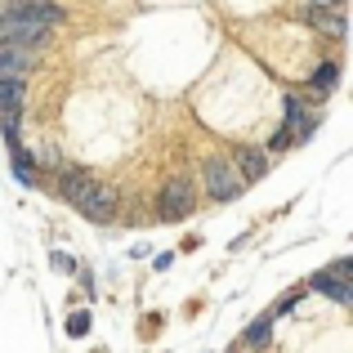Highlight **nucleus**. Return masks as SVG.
Returning <instances> with one entry per match:
<instances>
[{"label":"nucleus","mask_w":353,"mask_h":353,"mask_svg":"<svg viewBox=\"0 0 353 353\" xmlns=\"http://www.w3.org/2000/svg\"><path fill=\"white\" fill-rule=\"evenodd\" d=\"M59 23H63V9L50 5V0H14V5L0 14V41L32 54L50 41V32Z\"/></svg>","instance_id":"nucleus-1"},{"label":"nucleus","mask_w":353,"mask_h":353,"mask_svg":"<svg viewBox=\"0 0 353 353\" xmlns=\"http://www.w3.org/2000/svg\"><path fill=\"white\" fill-rule=\"evenodd\" d=\"M59 192H63V197H68L85 219H99V224H108V219L117 215V192L108 188V183H99L90 170H63Z\"/></svg>","instance_id":"nucleus-2"},{"label":"nucleus","mask_w":353,"mask_h":353,"mask_svg":"<svg viewBox=\"0 0 353 353\" xmlns=\"http://www.w3.org/2000/svg\"><path fill=\"white\" fill-rule=\"evenodd\" d=\"M157 210H161V219H188L192 215V179L188 174L165 179L161 197H157Z\"/></svg>","instance_id":"nucleus-3"},{"label":"nucleus","mask_w":353,"mask_h":353,"mask_svg":"<svg viewBox=\"0 0 353 353\" xmlns=\"http://www.w3.org/2000/svg\"><path fill=\"white\" fill-rule=\"evenodd\" d=\"M318 99L322 94H291V99H286V125L282 130L291 134V143H295V139H309L313 130H318V117L309 112Z\"/></svg>","instance_id":"nucleus-4"},{"label":"nucleus","mask_w":353,"mask_h":353,"mask_svg":"<svg viewBox=\"0 0 353 353\" xmlns=\"http://www.w3.org/2000/svg\"><path fill=\"white\" fill-rule=\"evenodd\" d=\"M201 174H206V188H210V197H215V201H233V197H241V188H246L228 161H206V170H201Z\"/></svg>","instance_id":"nucleus-5"},{"label":"nucleus","mask_w":353,"mask_h":353,"mask_svg":"<svg viewBox=\"0 0 353 353\" xmlns=\"http://www.w3.org/2000/svg\"><path fill=\"white\" fill-rule=\"evenodd\" d=\"M36 68V59L27 50H14V45H0V81H27V72Z\"/></svg>","instance_id":"nucleus-6"},{"label":"nucleus","mask_w":353,"mask_h":353,"mask_svg":"<svg viewBox=\"0 0 353 353\" xmlns=\"http://www.w3.org/2000/svg\"><path fill=\"white\" fill-rule=\"evenodd\" d=\"M233 170H237V179H241V183H255V179H264V170H268V157L259 152V148H237V161H233Z\"/></svg>","instance_id":"nucleus-7"},{"label":"nucleus","mask_w":353,"mask_h":353,"mask_svg":"<svg viewBox=\"0 0 353 353\" xmlns=\"http://www.w3.org/2000/svg\"><path fill=\"white\" fill-rule=\"evenodd\" d=\"M304 18H309V27H318L322 36H345V14H340V9H322V5H309L304 9Z\"/></svg>","instance_id":"nucleus-8"},{"label":"nucleus","mask_w":353,"mask_h":353,"mask_svg":"<svg viewBox=\"0 0 353 353\" xmlns=\"http://www.w3.org/2000/svg\"><path fill=\"white\" fill-rule=\"evenodd\" d=\"M313 286H318L322 295H331L336 304H349V300H353V286H349L340 273H331V268H327V273H318V277H313Z\"/></svg>","instance_id":"nucleus-9"},{"label":"nucleus","mask_w":353,"mask_h":353,"mask_svg":"<svg viewBox=\"0 0 353 353\" xmlns=\"http://www.w3.org/2000/svg\"><path fill=\"white\" fill-rule=\"evenodd\" d=\"M27 81H0V112H23Z\"/></svg>","instance_id":"nucleus-10"},{"label":"nucleus","mask_w":353,"mask_h":353,"mask_svg":"<svg viewBox=\"0 0 353 353\" xmlns=\"http://www.w3.org/2000/svg\"><path fill=\"white\" fill-rule=\"evenodd\" d=\"M340 85V63H322L318 72H313V94H327V90Z\"/></svg>","instance_id":"nucleus-11"},{"label":"nucleus","mask_w":353,"mask_h":353,"mask_svg":"<svg viewBox=\"0 0 353 353\" xmlns=\"http://www.w3.org/2000/svg\"><path fill=\"white\" fill-rule=\"evenodd\" d=\"M14 174H18V183H36V161L27 152H18V148H14Z\"/></svg>","instance_id":"nucleus-12"},{"label":"nucleus","mask_w":353,"mask_h":353,"mask_svg":"<svg viewBox=\"0 0 353 353\" xmlns=\"http://www.w3.org/2000/svg\"><path fill=\"white\" fill-rule=\"evenodd\" d=\"M268 331H273V313H268V318H259L255 327L246 331V345H255V349H264L268 345Z\"/></svg>","instance_id":"nucleus-13"},{"label":"nucleus","mask_w":353,"mask_h":353,"mask_svg":"<svg viewBox=\"0 0 353 353\" xmlns=\"http://www.w3.org/2000/svg\"><path fill=\"white\" fill-rule=\"evenodd\" d=\"M0 125H5L9 139H18V125H23V112H0Z\"/></svg>","instance_id":"nucleus-14"},{"label":"nucleus","mask_w":353,"mask_h":353,"mask_svg":"<svg viewBox=\"0 0 353 353\" xmlns=\"http://www.w3.org/2000/svg\"><path fill=\"white\" fill-rule=\"evenodd\" d=\"M68 331H72V336H85V331H90V318H85V313H77V318L68 322Z\"/></svg>","instance_id":"nucleus-15"},{"label":"nucleus","mask_w":353,"mask_h":353,"mask_svg":"<svg viewBox=\"0 0 353 353\" xmlns=\"http://www.w3.org/2000/svg\"><path fill=\"white\" fill-rule=\"evenodd\" d=\"M268 148H273V152H286V148H291V134H286V130H277V134H273V143H268Z\"/></svg>","instance_id":"nucleus-16"},{"label":"nucleus","mask_w":353,"mask_h":353,"mask_svg":"<svg viewBox=\"0 0 353 353\" xmlns=\"http://www.w3.org/2000/svg\"><path fill=\"white\" fill-rule=\"evenodd\" d=\"M313 5H322V9H340L345 0H313Z\"/></svg>","instance_id":"nucleus-17"}]
</instances>
